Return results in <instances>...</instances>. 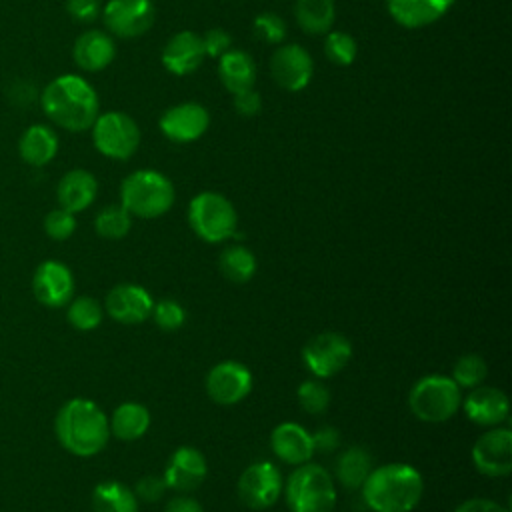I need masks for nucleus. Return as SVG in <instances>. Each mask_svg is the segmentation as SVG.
<instances>
[{
    "mask_svg": "<svg viewBox=\"0 0 512 512\" xmlns=\"http://www.w3.org/2000/svg\"><path fill=\"white\" fill-rule=\"evenodd\" d=\"M256 256L246 246H226L218 256L220 274L232 284H246L256 274Z\"/></svg>",
    "mask_w": 512,
    "mask_h": 512,
    "instance_id": "7c9ffc66",
    "label": "nucleus"
},
{
    "mask_svg": "<svg viewBox=\"0 0 512 512\" xmlns=\"http://www.w3.org/2000/svg\"><path fill=\"white\" fill-rule=\"evenodd\" d=\"M312 444H314V452L316 450L332 452L340 444V434L332 426H324L316 434H312Z\"/></svg>",
    "mask_w": 512,
    "mask_h": 512,
    "instance_id": "c03bdc74",
    "label": "nucleus"
},
{
    "mask_svg": "<svg viewBox=\"0 0 512 512\" xmlns=\"http://www.w3.org/2000/svg\"><path fill=\"white\" fill-rule=\"evenodd\" d=\"M96 192H98V182L94 174L82 168H74L60 178L56 188V198L60 202V208L76 214L86 210L94 202Z\"/></svg>",
    "mask_w": 512,
    "mask_h": 512,
    "instance_id": "b1692460",
    "label": "nucleus"
},
{
    "mask_svg": "<svg viewBox=\"0 0 512 512\" xmlns=\"http://www.w3.org/2000/svg\"><path fill=\"white\" fill-rule=\"evenodd\" d=\"M298 404L308 414H322L330 404V392L320 380H304L298 390Z\"/></svg>",
    "mask_w": 512,
    "mask_h": 512,
    "instance_id": "c9c22d12",
    "label": "nucleus"
},
{
    "mask_svg": "<svg viewBox=\"0 0 512 512\" xmlns=\"http://www.w3.org/2000/svg\"><path fill=\"white\" fill-rule=\"evenodd\" d=\"M34 296L50 308H60L72 300L74 276L70 268L58 260L42 262L32 278Z\"/></svg>",
    "mask_w": 512,
    "mask_h": 512,
    "instance_id": "f3484780",
    "label": "nucleus"
},
{
    "mask_svg": "<svg viewBox=\"0 0 512 512\" xmlns=\"http://www.w3.org/2000/svg\"><path fill=\"white\" fill-rule=\"evenodd\" d=\"M324 54L336 66H350L356 60L358 44L348 32L330 30L324 38Z\"/></svg>",
    "mask_w": 512,
    "mask_h": 512,
    "instance_id": "72a5a7b5",
    "label": "nucleus"
},
{
    "mask_svg": "<svg viewBox=\"0 0 512 512\" xmlns=\"http://www.w3.org/2000/svg\"><path fill=\"white\" fill-rule=\"evenodd\" d=\"M110 422V434L122 442H134L142 438L150 428V412L140 402H122L114 412Z\"/></svg>",
    "mask_w": 512,
    "mask_h": 512,
    "instance_id": "bb28decb",
    "label": "nucleus"
},
{
    "mask_svg": "<svg viewBox=\"0 0 512 512\" xmlns=\"http://www.w3.org/2000/svg\"><path fill=\"white\" fill-rule=\"evenodd\" d=\"M350 358L352 344L344 334L338 332H320L302 348V360L318 380L338 374L350 362Z\"/></svg>",
    "mask_w": 512,
    "mask_h": 512,
    "instance_id": "1a4fd4ad",
    "label": "nucleus"
},
{
    "mask_svg": "<svg viewBox=\"0 0 512 512\" xmlns=\"http://www.w3.org/2000/svg\"><path fill=\"white\" fill-rule=\"evenodd\" d=\"M272 452L286 464L300 466L314 454L312 434L296 422H282L270 434Z\"/></svg>",
    "mask_w": 512,
    "mask_h": 512,
    "instance_id": "412c9836",
    "label": "nucleus"
},
{
    "mask_svg": "<svg viewBox=\"0 0 512 512\" xmlns=\"http://www.w3.org/2000/svg\"><path fill=\"white\" fill-rule=\"evenodd\" d=\"M102 18L114 36L138 38L152 28L156 8L152 0H108Z\"/></svg>",
    "mask_w": 512,
    "mask_h": 512,
    "instance_id": "f8f14e48",
    "label": "nucleus"
},
{
    "mask_svg": "<svg viewBox=\"0 0 512 512\" xmlns=\"http://www.w3.org/2000/svg\"><path fill=\"white\" fill-rule=\"evenodd\" d=\"M166 492V484H164V478L160 476H144L136 482L134 486V494L138 500L142 502H148V504H154L158 502Z\"/></svg>",
    "mask_w": 512,
    "mask_h": 512,
    "instance_id": "a19ab883",
    "label": "nucleus"
},
{
    "mask_svg": "<svg viewBox=\"0 0 512 512\" xmlns=\"http://www.w3.org/2000/svg\"><path fill=\"white\" fill-rule=\"evenodd\" d=\"M360 490L366 506L374 512H410L422 498L424 480L414 466L390 462L372 468Z\"/></svg>",
    "mask_w": 512,
    "mask_h": 512,
    "instance_id": "7ed1b4c3",
    "label": "nucleus"
},
{
    "mask_svg": "<svg viewBox=\"0 0 512 512\" xmlns=\"http://www.w3.org/2000/svg\"><path fill=\"white\" fill-rule=\"evenodd\" d=\"M294 16L306 34L320 36L332 30L336 20V4L334 0H296Z\"/></svg>",
    "mask_w": 512,
    "mask_h": 512,
    "instance_id": "cd10ccee",
    "label": "nucleus"
},
{
    "mask_svg": "<svg viewBox=\"0 0 512 512\" xmlns=\"http://www.w3.org/2000/svg\"><path fill=\"white\" fill-rule=\"evenodd\" d=\"M92 142L102 156L128 160L140 146V128L124 112H104L92 124Z\"/></svg>",
    "mask_w": 512,
    "mask_h": 512,
    "instance_id": "6e6552de",
    "label": "nucleus"
},
{
    "mask_svg": "<svg viewBox=\"0 0 512 512\" xmlns=\"http://www.w3.org/2000/svg\"><path fill=\"white\" fill-rule=\"evenodd\" d=\"M164 512H204V508H202V504L196 498H192L188 494H182V496L172 498L166 504Z\"/></svg>",
    "mask_w": 512,
    "mask_h": 512,
    "instance_id": "49530a36",
    "label": "nucleus"
},
{
    "mask_svg": "<svg viewBox=\"0 0 512 512\" xmlns=\"http://www.w3.org/2000/svg\"><path fill=\"white\" fill-rule=\"evenodd\" d=\"M174 198V184L158 170H136L120 184V204L130 216L158 218L172 208Z\"/></svg>",
    "mask_w": 512,
    "mask_h": 512,
    "instance_id": "20e7f679",
    "label": "nucleus"
},
{
    "mask_svg": "<svg viewBox=\"0 0 512 512\" xmlns=\"http://www.w3.org/2000/svg\"><path fill=\"white\" fill-rule=\"evenodd\" d=\"M456 0H386L388 14L404 28H424L440 20Z\"/></svg>",
    "mask_w": 512,
    "mask_h": 512,
    "instance_id": "4be33fe9",
    "label": "nucleus"
},
{
    "mask_svg": "<svg viewBox=\"0 0 512 512\" xmlns=\"http://www.w3.org/2000/svg\"><path fill=\"white\" fill-rule=\"evenodd\" d=\"M370 470H372V458H370V452L362 446H350L336 460V478L348 490L360 488L366 476L370 474Z\"/></svg>",
    "mask_w": 512,
    "mask_h": 512,
    "instance_id": "c756f323",
    "label": "nucleus"
},
{
    "mask_svg": "<svg viewBox=\"0 0 512 512\" xmlns=\"http://www.w3.org/2000/svg\"><path fill=\"white\" fill-rule=\"evenodd\" d=\"M454 512H508V510L490 498H470V500H464Z\"/></svg>",
    "mask_w": 512,
    "mask_h": 512,
    "instance_id": "a18cd8bd",
    "label": "nucleus"
},
{
    "mask_svg": "<svg viewBox=\"0 0 512 512\" xmlns=\"http://www.w3.org/2000/svg\"><path fill=\"white\" fill-rule=\"evenodd\" d=\"M152 320L164 332H176L186 320L184 308L176 300H160L152 306Z\"/></svg>",
    "mask_w": 512,
    "mask_h": 512,
    "instance_id": "e433bc0d",
    "label": "nucleus"
},
{
    "mask_svg": "<svg viewBox=\"0 0 512 512\" xmlns=\"http://www.w3.org/2000/svg\"><path fill=\"white\" fill-rule=\"evenodd\" d=\"M252 390L250 370L234 360L218 362L206 374V394L220 406H232L244 400Z\"/></svg>",
    "mask_w": 512,
    "mask_h": 512,
    "instance_id": "ddd939ff",
    "label": "nucleus"
},
{
    "mask_svg": "<svg viewBox=\"0 0 512 512\" xmlns=\"http://www.w3.org/2000/svg\"><path fill=\"white\" fill-rule=\"evenodd\" d=\"M282 490L290 512H332L336 504L334 480L320 464H300Z\"/></svg>",
    "mask_w": 512,
    "mask_h": 512,
    "instance_id": "39448f33",
    "label": "nucleus"
},
{
    "mask_svg": "<svg viewBox=\"0 0 512 512\" xmlns=\"http://www.w3.org/2000/svg\"><path fill=\"white\" fill-rule=\"evenodd\" d=\"M74 62L88 72L104 70L116 56V44L112 36L102 30H88L80 34L72 48Z\"/></svg>",
    "mask_w": 512,
    "mask_h": 512,
    "instance_id": "5701e85b",
    "label": "nucleus"
},
{
    "mask_svg": "<svg viewBox=\"0 0 512 512\" xmlns=\"http://www.w3.org/2000/svg\"><path fill=\"white\" fill-rule=\"evenodd\" d=\"M188 224L192 232L204 242L220 244L234 236L238 214L226 196L206 190L190 200Z\"/></svg>",
    "mask_w": 512,
    "mask_h": 512,
    "instance_id": "0eeeda50",
    "label": "nucleus"
},
{
    "mask_svg": "<svg viewBox=\"0 0 512 512\" xmlns=\"http://www.w3.org/2000/svg\"><path fill=\"white\" fill-rule=\"evenodd\" d=\"M66 318L76 330L90 332L102 322V306L92 296H78L68 306Z\"/></svg>",
    "mask_w": 512,
    "mask_h": 512,
    "instance_id": "473e14b6",
    "label": "nucleus"
},
{
    "mask_svg": "<svg viewBox=\"0 0 512 512\" xmlns=\"http://www.w3.org/2000/svg\"><path fill=\"white\" fill-rule=\"evenodd\" d=\"M408 406L420 422L440 424L460 410L462 392L450 376L426 374L410 388Z\"/></svg>",
    "mask_w": 512,
    "mask_h": 512,
    "instance_id": "423d86ee",
    "label": "nucleus"
},
{
    "mask_svg": "<svg viewBox=\"0 0 512 512\" xmlns=\"http://www.w3.org/2000/svg\"><path fill=\"white\" fill-rule=\"evenodd\" d=\"M488 374V366L482 356L478 354H464L456 360L452 368V380L460 388H476L484 382Z\"/></svg>",
    "mask_w": 512,
    "mask_h": 512,
    "instance_id": "f704fd0d",
    "label": "nucleus"
},
{
    "mask_svg": "<svg viewBox=\"0 0 512 512\" xmlns=\"http://www.w3.org/2000/svg\"><path fill=\"white\" fill-rule=\"evenodd\" d=\"M204 56L202 38L192 30H182L170 36V40L164 44L160 60L170 74L186 76L200 68Z\"/></svg>",
    "mask_w": 512,
    "mask_h": 512,
    "instance_id": "aec40b11",
    "label": "nucleus"
},
{
    "mask_svg": "<svg viewBox=\"0 0 512 512\" xmlns=\"http://www.w3.org/2000/svg\"><path fill=\"white\" fill-rule=\"evenodd\" d=\"M44 230L52 240H66L76 230V218L64 208H54L44 218Z\"/></svg>",
    "mask_w": 512,
    "mask_h": 512,
    "instance_id": "58836bf2",
    "label": "nucleus"
},
{
    "mask_svg": "<svg viewBox=\"0 0 512 512\" xmlns=\"http://www.w3.org/2000/svg\"><path fill=\"white\" fill-rule=\"evenodd\" d=\"M464 412L470 422L482 428H494L500 426L510 412L508 396L492 386H476L468 396L464 398Z\"/></svg>",
    "mask_w": 512,
    "mask_h": 512,
    "instance_id": "6ab92c4d",
    "label": "nucleus"
},
{
    "mask_svg": "<svg viewBox=\"0 0 512 512\" xmlns=\"http://www.w3.org/2000/svg\"><path fill=\"white\" fill-rule=\"evenodd\" d=\"M66 12L78 22H92L100 14V0H64Z\"/></svg>",
    "mask_w": 512,
    "mask_h": 512,
    "instance_id": "37998d69",
    "label": "nucleus"
},
{
    "mask_svg": "<svg viewBox=\"0 0 512 512\" xmlns=\"http://www.w3.org/2000/svg\"><path fill=\"white\" fill-rule=\"evenodd\" d=\"M202 38L204 54L212 58H220L224 52L232 48V36L224 28H210Z\"/></svg>",
    "mask_w": 512,
    "mask_h": 512,
    "instance_id": "ea45409f",
    "label": "nucleus"
},
{
    "mask_svg": "<svg viewBox=\"0 0 512 512\" xmlns=\"http://www.w3.org/2000/svg\"><path fill=\"white\" fill-rule=\"evenodd\" d=\"M94 228L98 236L108 238V240H120L124 238L130 228H132V216L122 204H110L104 206L96 218H94Z\"/></svg>",
    "mask_w": 512,
    "mask_h": 512,
    "instance_id": "2f4dec72",
    "label": "nucleus"
},
{
    "mask_svg": "<svg viewBox=\"0 0 512 512\" xmlns=\"http://www.w3.org/2000/svg\"><path fill=\"white\" fill-rule=\"evenodd\" d=\"M254 36L266 44H280L286 38V22L274 12H262L254 18Z\"/></svg>",
    "mask_w": 512,
    "mask_h": 512,
    "instance_id": "4c0bfd02",
    "label": "nucleus"
},
{
    "mask_svg": "<svg viewBox=\"0 0 512 512\" xmlns=\"http://www.w3.org/2000/svg\"><path fill=\"white\" fill-rule=\"evenodd\" d=\"M20 158L30 166H46L58 152V136L44 124L26 128L18 142Z\"/></svg>",
    "mask_w": 512,
    "mask_h": 512,
    "instance_id": "a878e982",
    "label": "nucleus"
},
{
    "mask_svg": "<svg viewBox=\"0 0 512 512\" xmlns=\"http://www.w3.org/2000/svg\"><path fill=\"white\" fill-rule=\"evenodd\" d=\"M270 74L280 88L298 92L312 80V56L300 44H282L270 56Z\"/></svg>",
    "mask_w": 512,
    "mask_h": 512,
    "instance_id": "4468645a",
    "label": "nucleus"
},
{
    "mask_svg": "<svg viewBox=\"0 0 512 512\" xmlns=\"http://www.w3.org/2000/svg\"><path fill=\"white\" fill-rule=\"evenodd\" d=\"M208 476V462L194 446H180L168 458L164 468V484L180 494H190L202 486Z\"/></svg>",
    "mask_w": 512,
    "mask_h": 512,
    "instance_id": "2eb2a0df",
    "label": "nucleus"
},
{
    "mask_svg": "<svg viewBox=\"0 0 512 512\" xmlns=\"http://www.w3.org/2000/svg\"><path fill=\"white\" fill-rule=\"evenodd\" d=\"M472 462L476 470L490 478L508 476L512 470V432L494 426L476 438L472 446Z\"/></svg>",
    "mask_w": 512,
    "mask_h": 512,
    "instance_id": "9b49d317",
    "label": "nucleus"
},
{
    "mask_svg": "<svg viewBox=\"0 0 512 512\" xmlns=\"http://www.w3.org/2000/svg\"><path fill=\"white\" fill-rule=\"evenodd\" d=\"M208 126L210 114L198 102H182L170 106L160 118L162 134L176 144H188L198 140L200 136H204Z\"/></svg>",
    "mask_w": 512,
    "mask_h": 512,
    "instance_id": "dca6fc26",
    "label": "nucleus"
},
{
    "mask_svg": "<svg viewBox=\"0 0 512 512\" xmlns=\"http://www.w3.org/2000/svg\"><path fill=\"white\" fill-rule=\"evenodd\" d=\"M106 312L120 324H140L152 314L154 300L138 284H118L106 294Z\"/></svg>",
    "mask_w": 512,
    "mask_h": 512,
    "instance_id": "a211bd4d",
    "label": "nucleus"
},
{
    "mask_svg": "<svg viewBox=\"0 0 512 512\" xmlns=\"http://www.w3.org/2000/svg\"><path fill=\"white\" fill-rule=\"evenodd\" d=\"M218 76L222 86L230 94H236L254 86L256 64L248 52L230 48L218 58Z\"/></svg>",
    "mask_w": 512,
    "mask_h": 512,
    "instance_id": "393cba45",
    "label": "nucleus"
},
{
    "mask_svg": "<svg viewBox=\"0 0 512 512\" xmlns=\"http://www.w3.org/2000/svg\"><path fill=\"white\" fill-rule=\"evenodd\" d=\"M40 104L54 124L70 132H84L92 128L100 108L96 90L78 74H62L54 78L44 88Z\"/></svg>",
    "mask_w": 512,
    "mask_h": 512,
    "instance_id": "f257e3e1",
    "label": "nucleus"
},
{
    "mask_svg": "<svg viewBox=\"0 0 512 512\" xmlns=\"http://www.w3.org/2000/svg\"><path fill=\"white\" fill-rule=\"evenodd\" d=\"M58 442L74 456L90 458L110 440V422L102 408L88 398H72L56 414Z\"/></svg>",
    "mask_w": 512,
    "mask_h": 512,
    "instance_id": "f03ea898",
    "label": "nucleus"
},
{
    "mask_svg": "<svg viewBox=\"0 0 512 512\" xmlns=\"http://www.w3.org/2000/svg\"><path fill=\"white\" fill-rule=\"evenodd\" d=\"M94 512H138V498L134 490L116 480H106L92 490Z\"/></svg>",
    "mask_w": 512,
    "mask_h": 512,
    "instance_id": "c85d7f7f",
    "label": "nucleus"
},
{
    "mask_svg": "<svg viewBox=\"0 0 512 512\" xmlns=\"http://www.w3.org/2000/svg\"><path fill=\"white\" fill-rule=\"evenodd\" d=\"M232 106H234L236 114L252 118L262 112V98L254 88H248V90L232 94Z\"/></svg>",
    "mask_w": 512,
    "mask_h": 512,
    "instance_id": "79ce46f5",
    "label": "nucleus"
},
{
    "mask_svg": "<svg viewBox=\"0 0 512 512\" xmlns=\"http://www.w3.org/2000/svg\"><path fill=\"white\" fill-rule=\"evenodd\" d=\"M282 488V474L272 462H254L238 478V498L252 510L274 506Z\"/></svg>",
    "mask_w": 512,
    "mask_h": 512,
    "instance_id": "9d476101",
    "label": "nucleus"
}]
</instances>
